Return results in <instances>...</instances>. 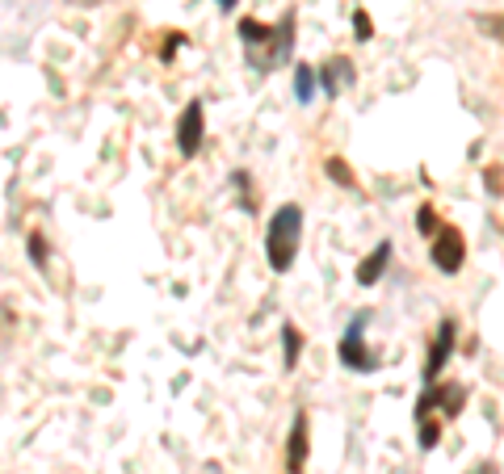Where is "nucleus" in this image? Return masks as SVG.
<instances>
[{
  "label": "nucleus",
  "mask_w": 504,
  "mask_h": 474,
  "mask_svg": "<svg viewBox=\"0 0 504 474\" xmlns=\"http://www.w3.org/2000/svg\"><path fill=\"white\" fill-rule=\"evenodd\" d=\"M467 474H496V466H492V462H475Z\"/></svg>",
  "instance_id": "nucleus-23"
},
{
  "label": "nucleus",
  "mask_w": 504,
  "mask_h": 474,
  "mask_svg": "<svg viewBox=\"0 0 504 474\" xmlns=\"http://www.w3.org/2000/svg\"><path fill=\"white\" fill-rule=\"evenodd\" d=\"M324 173H328L332 185H341V190H349V193H358V176L349 173V164H345L341 156H328V159H324Z\"/></svg>",
  "instance_id": "nucleus-14"
},
{
  "label": "nucleus",
  "mask_w": 504,
  "mask_h": 474,
  "mask_svg": "<svg viewBox=\"0 0 504 474\" xmlns=\"http://www.w3.org/2000/svg\"><path fill=\"white\" fill-rule=\"evenodd\" d=\"M232 181H236V190H240V210H256V202H252V193H248V173H236Z\"/></svg>",
  "instance_id": "nucleus-20"
},
{
  "label": "nucleus",
  "mask_w": 504,
  "mask_h": 474,
  "mask_svg": "<svg viewBox=\"0 0 504 474\" xmlns=\"http://www.w3.org/2000/svg\"><path fill=\"white\" fill-rule=\"evenodd\" d=\"M358 84V72H353V59L345 55H332L328 64H319V93L336 101V97H345L349 89Z\"/></svg>",
  "instance_id": "nucleus-9"
},
{
  "label": "nucleus",
  "mask_w": 504,
  "mask_h": 474,
  "mask_svg": "<svg viewBox=\"0 0 504 474\" xmlns=\"http://www.w3.org/2000/svg\"><path fill=\"white\" fill-rule=\"evenodd\" d=\"M181 43H189L185 34L169 30V43H164V47H160V59H164V64H173V55H177V47H181Z\"/></svg>",
  "instance_id": "nucleus-21"
},
{
  "label": "nucleus",
  "mask_w": 504,
  "mask_h": 474,
  "mask_svg": "<svg viewBox=\"0 0 504 474\" xmlns=\"http://www.w3.org/2000/svg\"><path fill=\"white\" fill-rule=\"evenodd\" d=\"M484 176H488V185H492V190H496V193L504 190V181H500V173H496V168H488V173H484Z\"/></svg>",
  "instance_id": "nucleus-22"
},
{
  "label": "nucleus",
  "mask_w": 504,
  "mask_h": 474,
  "mask_svg": "<svg viewBox=\"0 0 504 474\" xmlns=\"http://www.w3.org/2000/svg\"><path fill=\"white\" fill-rule=\"evenodd\" d=\"M416 231H421V236H437L441 231V222H437V210H433V206L429 202H421V210H416Z\"/></svg>",
  "instance_id": "nucleus-16"
},
{
  "label": "nucleus",
  "mask_w": 504,
  "mask_h": 474,
  "mask_svg": "<svg viewBox=\"0 0 504 474\" xmlns=\"http://www.w3.org/2000/svg\"><path fill=\"white\" fill-rule=\"evenodd\" d=\"M290 51H295V13H286L282 21L273 26V38H269L265 47L248 51V67H256V72H278V67H286Z\"/></svg>",
  "instance_id": "nucleus-4"
},
{
  "label": "nucleus",
  "mask_w": 504,
  "mask_h": 474,
  "mask_svg": "<svg viewBox=\"0 0 504 474\" xmlns=\"http://www.w3.org/2000/svg\"><path fill=\"white\" fill-rule=\"evenodd\" d=\"M454 340H458V323H454V315H445V319L437 323V336H433V345H429L425 369H421V378H425V386L441 382V369H445V361H450V353H454Z\"/></svg>",
  "instance_id": "nucleus-7"
},
{
  "label": "nucleus",
  "mask_w": 504,
  "mask_h": 474,
  "mask_svg": "<svg viewBox=\"0 0 504 474\" xmlns=\"http://www.w3.org/2000/svg\"><path fill=\"white\" fill-rule=\"evenodd\" d=\"M299 239H303V210L295 202H286L273 210V219L265 227V256H269V269L286 273L299 256Z\"/></svg>",
  "instance_id": "nucleus-1"
},
{
  "label": "nucleus",
  "mask_w": 504,
  "mask_h": 474,
  "mask_svg": "<svg viewBox=\"0 0 504 474\" xmlns=\"http://www.w3.org/2000/svg\"><path fill=\"white\" fill-rule=\"evenodd\" d=\"M500 231H504V227H500Z\"/></svg>",
  "instance_id": "nucleus-25"
},
{
  "label": "nucleus",
  "mask_w": 504,
  "mask_h": 474,
  "mask_svg": "<svg viewBox=\"0 0 504 474\" xmlns=\"http://www.w3.org/2000/svg\"><path fill=\"white\" fill-rule=\"evenodd\" d=\"M366 323H370V311H358L353 323L345 328V336H341V345H336L341 365L353 369V374H374L378 369V353L366 345Z\"/></svg>",
  "instance_id": "nucleus-2"
},
{
  "label": "nucleus",
  "mask_w": 504,
  "mask_h": 474,
  "mask_svg": "<svg viewBox=\"0 0 504 474\" xmlns=\"http://www.w3.org/2000/svg\"><path fill=\"white\" fill-rule=\"evenodd\" d=\"M462 408H467V386H462V382H433V386L421 391L412 416H416V420H425V416L441 411V420H458Z\"/></svg>",
  "instance_id": "nucleus-3"
},
{
  "label": "nucleus",
  "mask_w": 504,
  "mask_h": 474,
  "mask_svg": "<svg viewBox=\"0 0 504 474\" xmlns=\"http://www.w3.org/2000/svg\"><path fill=\"white\" fill-rule=\"evenodd\" d=\"M429 260H433V269L445 273V277H454L462 265H467V239L458 227H441L433 244H429Z\"/></svg>",
  "instance_id": "nucleus-5"
},
{
  "label": "nucleus",
  "mask_w": 504,
  "mask_h": 474,
  "mask_svg": "<svg viewBox=\"0 0 504 474\" xmlns=\"http://www.w3.org/2000/svg\"><path fill=\"white\" fill-rule=\"evenodd\" d=\"M215 4H219V9H223V13H232V9H236V4H240V0H215Z\"/></svg>",
  "instance_id": "nucleus-24"
},
{
  "label": "nucleus",
  "mask_w": 504,
  "mask_h": 474,
  "mask_svg": "<svg viewBox=\"0 0 504 474\" xmlns=\"http://www.w3.org/2000/svg\"><path fill=\"white\" fill-rule=\"evenodd\" d=\"M391 239H378L374 248L362 256V265H358V285H378L382 282V273H387V265H391Z\"/></svg>",
  "instance_id": "nucleus-10"
},
{
  "label": "nucleus",
  "mask_w": 504,
  "mask_h": 474,
  "mask_svg": "<svg viewBox=\"0 0 504 474\" xmlns=\"http://www.w3.org/2000/svg\"><path fill=\"white\" fill-rule=\"evenodd\" d=\"M307 454H311V420H307V411L299 408L295 420H290V437H286V474H303Z\"/></svg>",
  "instance_id": "nucleus-8"
},
{
  "label": "nucleus",
  "mask_w": 504,
  "mask_h": 474,
  "mask_svg": "<svg viewBox=\"0 0 504 474\" xmlns=\"http://www.w3.org/2000/svg\"><path fill=\"white\" fill-rule=\"evenodd\" d=\"M236 38L244 43V51H256V47H265L269 38H273V30H269L265 21H256V17H240V21H236Z\"/></svg>",
  "instance_id": "nucleus-11"
},
{
  "label": "nucleus",
  "mask_w": 504,
  "mask_h": 474,
  "mask_svg": "<svg viewBox=\"0 0 504 474\" xmlns=\"http://www.w3.org/2000/svg\"><path fill=\"white\" fill-rule=\"evenodd\" d=\"M202 139H206V105L193 97L181 110V118H177V152L185 159H193L202 152Z\"/></svg>",
  "instance_id": "nucleus-6"
},
{
  "label": "nucleus",
  "mask_w": 504,
  "mask_h": 474,
  "mask_svg": "<svg viewBox=\"0 0 504 474\" xmlns=\"http://www.w3.org/2000/svg\"><path fill=\"white\" fill-rule=\"evenodd\" d=\"M437 441H441V420H433V416L416 420V445L429 454V449H437Z\"/></svg>",
  "instance_id": "nucleus-15"
},
{
  "label": "nucleus",
  "mask_w": 504,
  "mask_h": 474,
  "mask_svg": "<svg viewBox=\"0 0 504 474\" xmlns=\"http://www.w3.org/2000/svg\"><path fill=\"white\" fill-rule=\"evenodd\" d=\"M353 30H358V43H370V38H374V21H370V13H366V9H358V13H353Z\"/></svg>",
  "instance_id": "nucleus-19"
},
{
  "label": "nucleus",
  "mask_w": 504,
  "mask_h": 474,
  "mask_svg": "<svg viewBox=\"0 0 504 474\" xmlns=\"http://www.w3.org/2000/svg\"><path fill=\"white\" fill-rule=\"evenodd\" d=\"M315 89H319V67L299 64L295 67V101H299V105H311Z\"/></svg>",
  "instance_id": "nucleus-12"
},
{
  "label": "nucleus",
  "mask_w": 504,
  "mask_h": 474,
  "mask_svg": "<svg viewBox=\"0 0 504 474\" xmlns=\"http://www.w3.org/2000/svg\"><path fill=\"white\" fill-rule=\"evenodd\" d=\"M299 357H303V336L295 323H282V369H299Z\"/></svg>",
  "instance_id": "nucleus-13"
},
{
  "label": "nucleus",
  "mask_w": 504,
  "mask_h": 474,
  "mask_svg": "<svg viewBox=\"0 0 504 474\" xmlns=\"http://www.w3.org/2000/svg\"><path fill=\"white\" fill-rule=\"evenodd\" d=\"M475 26L488 34V38H496V43H504V13H492V17H484V13H475Z\"/></svg>",
  "instance_id": "nucleus-17"
},
{
  "label": "nucleus",
  "mask_w": 504,
  "mask_h": 474,
  "mask_svg": "<svg viewBox=\"0 0 504 474\" xmlns=\"http://www.w3.org/2000/svg\"><path fill=\"white\" fill-rule=\"evenodd\" d=\"M26 248H30V260H34V265H38V269H47V239L34 231V236L26 239Z\"/></svg>",
  "instance_id": "nucleus-18"
}]
</instances>
